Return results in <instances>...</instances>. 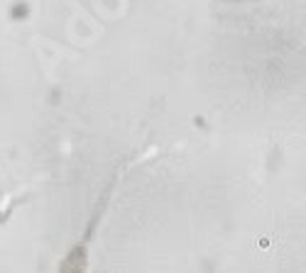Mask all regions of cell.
Listing matches in <instances>:
<instances>
[{
  "mask_svg": "<svg viewBox=\"0 0 306 273\" xmlns=\"http://www.w3.org/2000/svg\"><path fill=\"white\" fill-rule=\"evenodd\" d=\"M83 261H86L83 249H74V251L66 256V261L61 263V271H59V273H83Z\"/></svg>",
  "mask_w": 306,
  "mask_h": 273,
  "instance_id": "6da1fadb",
  "label": "cell"
}]
</instances>
